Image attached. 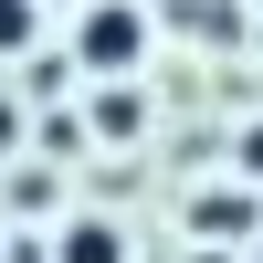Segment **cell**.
<instances>
[{
    "label": "cell",
    "mask_w": 263,
    "mask_h": 263,
    "mask_svg": "<svg viewBox=\"0 0 263 263\" xmlns=\"http://www.w3.org/2000/svg\"><path fill=\"white\" fill-rule=\"evenodd\" d=\"M74 63H95V74H137V63H147V11H137V0H95V11L74 21Z\"/></svg>",
    "instance_id": "1"
},
{
    "label": "cell",
    "mask_w": 263,
    "mask_h": 263,
    "mask_svg": "<svg viewBox=\"0 0 263 263\" xmlns=\"http://www.w3.org/2000/svg\"><path fill=\"white\" fill-rule=\"evenodd\" d=\"M53 263H126V232L116 221H63L53 232Z\"/></svg>",
    "instance_id": "2"
},
{
    "label": "cell",
    "mask_w": 263,
    "mask_h": 263,
    "mask_svg": "<svg viewBox=\"0 0 263 263\" xmlns=\"http://www.w3.org/2000/svg\"><path fill=\"white\" fill-rule=\"evenodd\" d=\"M232 232H253V200H200V242H232Z\"/></svg>",
    "instance_id": "3"
},
{
    "label": "cell",
    "mask_w": 263,
    "mask_h": 263,
    "mask_svg": "<svg viewBox=\"0 0 263 263\" xmlns=\"http://www.w3.org/2000/svg\"><path fill=\"white\" fill-rule=\"evenodd\" d=\"M32 32H42L32 0H0V53H32Z\"/></svg>",
    "instance_id": "4"
},
{
    "label": "cell",
    "mask_w": 263,
    "mask_h": 263,
    "mask_svg": "<svg viewBox=\"0 0 263 263\" xmlns=\"http://www.w3.org/2000/svg\"><path fill=\"white\" fill-rule=\"evenodd\" d=\"M95 126H105V137H137V126H147V105H137V95H105V105H95Z\"/></svg>",
    "instance_id": "5"
}]
</instances>
